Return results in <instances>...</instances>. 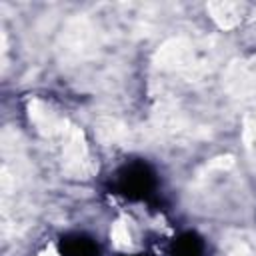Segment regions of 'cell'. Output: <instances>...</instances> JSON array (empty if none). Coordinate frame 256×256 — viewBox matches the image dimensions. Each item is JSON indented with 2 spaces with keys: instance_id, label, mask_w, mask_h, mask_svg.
Segmentation results:
<instances>
[{
  "instance_id": "6da1fadb",
  "label": "cell",
  "mask_w": 256,
  "mask_h": 256,
  "mask_svg": "<svg viewBox=\"0 0 256 256\" xmlns=\"http://www.w3.org/2000/svg\"><path fill=\"white\" fill-rule=\"evenodd\" d=\"M156 174L146 162H130L118 172V190L130 200H146L156 190Z\"/></svg>"
},
{
  "instance_id": "7a4b0ae2",
  "label": "cell",
  "mask_w": 256,
  "mask_h": 256,
  "mask_svg": "<svg viewBox=\"0 0 256 256\" xmlns=\"http://www.w3.org/2000/svg\"><path fill=\"white\" fill-rule=\"evenodd\" d=\"M60 254L62 256H100L96 242L84 234H68L60 238Z\"/></svg>"
},
{
  "instance_id": "3957f363",
  "label": "cell",
  "mask_w": 256,
  "mask_h": 256,
  "mask_svg": "<svg viewBox=\"0 0 256 256\" xmlns=\"http://www.w3.org/2000/svg\"><path fill=\"white\" fill-rule=\"evenodd\" d=\"M204 242L196 232H184L174 238L170 246V256H202Z\"/></svg>"
},
{
  "instance_id": "277c9868",
  "label": "cell",
  "mask_w": 256,
  "mask_h": 256,
  "mask_svg": "<svg viewBox=\"0 0 256 256\" xmlns=\"http://www.w3.org/2000/svg\"><path fill=\"white\" fill-rule=\"evenodd\" d=\"M132 256H146V254H132Z\"/></svg>"
}]
</instances>
